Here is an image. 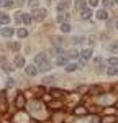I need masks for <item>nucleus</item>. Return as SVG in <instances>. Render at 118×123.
Returning a JSON list of instances; mask_svg holds the SVG:
<instances>
[{"label":"nucleus","mask_w":118,"mask_h":123,"mask_svg":"<svg viewBox=\"0 0 118 123\" xmlns=\"http://www.w3.org/2000/svg\"><path fill=\"white\" fill-rule=\"evenodd\" d=\"M12 49H13V51H18L20 49V43H13V44H12Z\"/></svg>","instance_id":"c756f323"},{"label":"nucleus","mask_w":118,"mask_h":123,"mask_svg":"<svg viewBox=\"0 0 118 123\" xmlns=\"http://www.w3.org/2000/svg\"><path fill=\"white\" fill-rule=\"evenodd\" d=\"M85 112H87V110H85V108H82V107H79V108H76V113H79V115H84Z\"/></svg>","instance_id":"a878e982"},{"label":"nucleus","mask_w":118,"mask_h":123,"mask_svg":"<svg viewBox=\"0 0 118 123\" xmlns=\"http://www.w3.org/2000/svg\"><path fill=\"white\" fill-rule=\"evenodd\" d=\"M15 105H17L18 108H23V107H25V95L23 94L17 95V102H15Z\"/></svg>","instance_id":"423d86ee"},{"label":"nucleus","mask_w":118,"mask_h":123,"mask_svg":"<svg viewBox=\"0 0 118 123\" xmlns=\"http://www.w3.org/2000/svg\"><path fill=\"white\" fill-rule=\"evenodd\" d=\"M3 71H5V72H12V71H13V66L8 64V62H5V64H3Z\"/></svg>","instance_id":"aec40b11"},{"label":"nucleus","mask_w":118,"mask_h":123,"mask_svg":"<svg viewBox=\"0 0 118 123\" xmlns=\"http://www.w3.org/2000/svg\"><path fill=\"white\" fill-rule=\"evenodd\" d=\"M80 66H84V64H87L88 59L92 57V49H84V51H80Z\"/></svg>","instance_id":"f257e3e1"},{"label":"nucleus","mask_w":118,"mask_h":123,"mask_svg":"<svg viewBox=\"0 0 118 123\" xmlns=\"http://www.w3.org/2000/svg\"><path fill=\"white\" fill-rule=\"evenodd\" d=\"M17 2H18V3H25V0H17Z\"/></svg>","instance_id":"f704fd0d"},{"label":"nucleus","mask_w":118,"mask_h":123,"mask_svg":"<svg viewBox=\"0 0 118 123\" xmlns=\"http://www.w3.org/2000/svg\"><path fill=\"white\" fill-rule=\"evenodd\" d=\"M44 18H46V10L44 8H36L33 12V20L35 21H43Z\"/></svg>","instance_id":"7ed1b4c3"},{"label":"nucleus","mask_w":118,"mask_h":123,"mask_svg":"<svg viewBox=\"0 0 118 123\" xmlns=\"http://www.w3.org/2000/svg\"><path fill=\"white\" fill-rule=\"evenodd\" d=\"M43 82H44V84H53V82H54V77L51 76V77H44V79H43Z\"/></svg>","instance_id":"412c9836"},{"label":"nucleus","mask_w":118,"mask_h":123,"mask_svg":"<svg viewBox=\"0 0 118 123\" xmlns=\"http://www.w3.org/2000/svg\"><path fill=\"white\" fill-rule=\"evenodd\" d=\"M25 71H26L28 76H36V74L39 72V69L36 66H26V67H25Z\"/></svg>","instance_id":"20e7f679"},{"label":"nucleus","mask_w":118,"mask_h":123,"mask_svg":"<svg viewBox=\"0 0 118 123\" xmlns=\"http://www.w3.org/2000/svg\"><path fill=\"white\" fill-rule=\"evenodd\" d=\"M51 94H53V97H64V95L67 94L66 90H61V89H51Z\"/></svg>","instance_id":"6e6552de"},{"label":"nucleus","mask_w":118,"mask_h":123,"mask_svg":"<svg viewBox=\"0 0 118 123\" xmlns=\"http://www.w3.org/2000/svg\"><path fill=\"white\" fill-rule=\"evenodd\" d=\"M107 74H108V76H117V74H118V66L110 67V69L107 71Z\"/></svg>","instance_id":"2eb2a0df"},{"label":"nucleus","mask_w":118,"mask_h":123,"mask_svg":"<svg viewBox=\"0 0 118 123\" xmlns=\"http://www.w3.org/2000/svg\"><path fill=\"white\" fill-rule=\"evenodd\" d=\"M49 107H53V108H59V107H61V104H59V102H51V104H49Z\"/></svg>","instance_id":"c85d7f7f"},{"label":"nucleus","mask_w":118,"mask_h":123,"mask_svg":"<svg viewBox=\"0 0 118 123\" xmlns=\"http://www.w3.org/2000/svg\"><path fill=\"white\" fill-rule=\"evenodd\" d=\"M67 18H69L67 13H61V15L58 17V21L61 23V25H62V23H67Z\"/></svg>","instance_id":"4468645a"},{"label":"nucleus","mask_w":118,"mask_h":123,"mask_svg":"<svg viewBox=\"0 0 118 123\" xmlns=\"http://www.w3.org/2000/svg\"><path fill=\"white\" fill-rule=\"evenodd\" d=\"M12 3H13L12 0H2V5L3 7H12Z\"/></svg>","instance_id":"b1692460"},{"label":"nucleus","mask_w":118,"mask_h":123,"mask_svg":"<svg viewBox=\"0 0 118 123\" xmlns=\"http://www.w3.org/2000/svg\"><path fill=\"white\" fill-rule=\"evenodd\" d=\"M0 17H2V13H0Z\"/></svg>","instance_id":"4c0bfd02"},{"label":"nucleus","mask_w":118,"mask_h":123,"mask_svg":"<svg viewBox=\"0 0 118 123\" xmlns=\"http://www.w3.org/2000/svg\"><path fill=\"white\" fill-rule=\"evenodd\" d=\"M76 69H77V64H67V66H66V71H67V72H74Z\"/></svg>","instance_id":"6ab92c4d"},{"label":"nucleus","mask_w":118,"mask_h":123,"mask_svg":"<svg viewBox=\"0 0 118 123\" xmlns=\"http://www.w3.org/2000/svg\"><path fill=\"white\" fill-rule=\"evenodd\" d=\"M117 26H118V20H117Z\"/></svg>","instance_id":"e433bc0d"},{"label":"nucleus","mask_w":118,"mask_h":123,"mask_svg":"<svg viewBox=\"0 0 118 123\" xmlns=\"http://www.w3.org/2000/svg\"><path fill=\"white\" fill-rule=\"evenodd\" d=\"M88 5H90V7H97L98 0H88Z\"/></svg>","instance_id":"cd10ccee"},{"label":"nucleus","mask_w":118,"mask_h":123,"mask_svg":"<svg viewBox=\"0 0 118 123\" xmlns=\"http://www.w3.org/2000/svg\"><path fill=\"white\" fill-rule=\"evenodd\" d=\"M113 120H115L113 117H108V118H105V123H112V122H113Z\"/></svg>","instance_id":"473e14b6"},{"label":"nucleus","mask_w":118,"mask_h":123,"mask_svg":"<svg viewBox=\"0 0 118 123\" xmlns=\"http://www.w3.org/2000/svg\"><path fill=\"white\" fill-rule=\"evenodd\" d=\"M67 7H69V0H61V3L58 5V10L62 12V10H67Z\"/></svg>","instance_id":"9b49d317"},{"label":"nucleus","mask_w":118,"mask_h":123,"mask_svg":"<svg viewBox=\"0 0 118 123\" xmlns=\"http://www.w3.org/2000/svg\"><path fill=\"white\" fill-rule=\"evenodd\" d=\"M35 62L38 64V67L48 64V54H46V53H39V54H36V56H35Z\"/></svg>","instance_id":"f03ea898"},{"label":"nucleus","mask_w":118,"mask_h":123,"mask_svg":"<svg viewBox=\"0 0 118 123\" xmlns=\"http://www.w3.org/2000/svg\"><path fill=\"white\" fill-rule=\"evenodd\" d=\"M8 21H10V17H8V15H2V17H0V23H2V25H7Z\"/></svg>","instance_id":"a211bd4d"},{"label":"nucleus","mask_w":118,"mask_h":123,"mask_svg":"<svg viewBox=\"0 0 118 123\" xmlns=\"http://www.w3.org/2000/svg\"><path fill=\"white\" fill-rule=\"evenodd\" d=\"M49 67H51V66H49V62H48V64H44V66L38 67V69H39V71H43V72H44V71H49Z\"/></svg>","instance_id":"bb28decb"},{"label":"nucleus","mask_w":118,"mask_h":123,"mask_svg":"<svg viewBox=\"0 0 118 123\" xmlns=\"http://www.w3.org/2000/svg\"><path fill=\"white\" fill-rule=\"evenodd\" d=\"M90 17H92V10H90V8L85 7L84 10H80V18H82V20H88Z\"/></svg>","instance_id":"39448f33"},{"label":"nucleus","mask_w":118,"mask_h":123,"mask_svg":"<svg viewBox=\"0 0 118 123\" xmlns=\"http://www.w3.org/2000/svg\"><path fill=\"white\" fill-rule=\"evenodd\" d=\"M112 3H113V0H103V5L105 7H112Z\"/></svg>","instance_id":"7c9ffc66"},{"label":"nucleus","mask_w":118,"mask_h":123,"mask_svg":"<svg viewBox=\"0 0 118 123\" xmlns=\"http://www.w3.org/2000/svg\"><path fill=\"white\" fill-rule=\"evenodd\" d=\"M61 31H62V33H69V31H71L69 23H62V25H61Z\"/></svg>","instance_id":"f3484780"},{"label":"nucleus","mask_w":118,"mask_h":123,"mask_svg":"<svg viewBox=\"0 0 118 123\" xmlns=\"http://www.w3.org/2000/svg\"><path fill=\"white\" fill-rule=\"evenodd\" d=\"M15 66L17 67H26L25 66V57L23 56H17L15 57Z\"/></svg>","instance_id":"1a4fd4ad"},{"label":"nucleus","mask_w":118,"mask_h":123,"mask_svg":"<svg viewBox=\"0 0 118 123\" xmlns=\"http://www.w3.org/2000/svg\"><path fill=\"white\" fill-rule=\"evenodd\" d=\"M69 56L71 57H77V56H80V53H77L76 49H72V51H69Z\"/></svg>","instance_id":"5701e85b"},{"label":"nucleus","mask_w":118,"mask_h":123,"mask_svg":"<svg viewBox=\"0 0 118 123\" xmlns=\"http://www.w3.org/2000/svg\"><path fill=\"white\" fill-rule=\"evenodd\" d=\"M113 2H115V3H118V0H113Z\"/></svg>","instance_id":"c9c22d12"},{"label":"nucleus","mask_w":118,"mask_h":123,"mask_svg":"<svg viewBox=\"0 0 118 123\" xmlns=\"http://www.w3.org/2000/svg\"><path fill=\"white\" fill-rule=\"evenodd\" d=\"M13 84H15L13 79H8V80H7V85H8V87H10V85H13Z\"/></svg>","instance_id":"72a5a7b5"},{"label":"nucleus","mask_w":118,"mask_h":123,"mask_svg":"<svg viewBox=\"0 0 118 123\" xmlns=\"http://www.w3.org/2000/svg\"><path fill=\"white\" fill-rule=\"evenodd\" d=\"M0 33H2L3 36H7V38H8V36H13V33H15V31H13V28H2V30H0Z\"/></svg>","instance_id":"9d476101"},{"label":"nucleus","mask_w":118,"mask_h":123,"mask_svg":"<svg viewBox=\"0 0 118 123\" xmlns=\"http://www.w3.org/2000/svg\"><path fill=\"white\" fill-rule=\"evenodd\" d=\"M18 36L20 38H26V36H28V30L26 28H20L18 30Z\"/></svg>","instance_id":"dca6fc26"},{"label":"nucleus","mask_w":118,"mask_h":123,"mask_svg":"<svg viewBox=\"0 0 118 123\" xmlns=\"http://www.w3.org/2000/svg\"><path fill=\"white\" fill-rule=\"evenodd\" d=\"M82 39H84L82 36H76V38L72 39V41H74V43H82Z\"/></svg>","instance_id":"2f4dec72"},{"label":"nucleus","mask_w":118,"mask_h":123,"mask_svg":"<svg viewBox=\"0 0 118 123\" xmlns=\"http://www.w3.org/2000/svg\"><path fill=\"white\" fill-rule=\"evenodd\" d=\"M20 20H21L25 25H28V23H31V21H33V17H30L28 13H20Z\"/></svg>","instance_id":"0eeeda50"},{"label":"nucleus","mask_w":118,"mask_h":123,"mask_svg":"<svg viewBox=\"0 0 118 123\" xmlns=\"http://www.w3.org/2000/svg\"><path fill=\"white\" fill-rule=\"evenodd\" d=\"M74 5H76V8H77V10H84V8H85V0H76Z\"/></svg>","instance_id":"ddd939ff"},{"label":"nucleus","mask_w":118,"mask_h":123,"mask_svg":"<svg viewBox=\"0 0 118 123\" xmlns=\"http://www.w3.org/2000/svg\"><path fill=\"white\" fill-rule=\"evenodd\" d=\"M108 62H110L112 66H118V57H112V59H110Z\"/></svg>","instance_id":"393cba45"},{"label":"nucleus","mask_w":118,"mask_h":123,"mask_svg":"<svg viewBox=\"0 0 118 123\" xmlns=\"http://www.w3.org/2000/svg\"><path fill=\"white\" fill-rule=\"evenodd\" d=\"M58 64H59V66H64V64H67V57H59V59H58Z\"/></svg>","instance_id":"4be33fe9"},{"label":"nucleus","mask_w":118,"mask_h":123,"mask_svg":"<svg viewBox=\"0 0 118 123\" xmlns=\"http://www.w3.org/2000/svg\"><path fill=\"white\" fill-rule=\"evenodd\" d=\"M97 18H98V20H107V18H108V13H107L103 8L98 10V12H97Z\"/></svg>","instance_id":"f8f14e48"}]
</instances>
